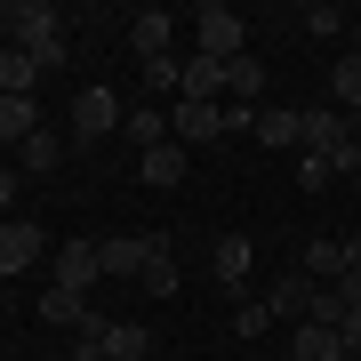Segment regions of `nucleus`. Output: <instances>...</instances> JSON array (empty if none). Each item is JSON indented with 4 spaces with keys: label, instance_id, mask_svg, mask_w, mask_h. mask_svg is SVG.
Wrapping results in <instances>:
<instances>
[{
    "label": "nucleus",
    "instance_id": "f257e3e1",
    "mask_svg": "<svg viewBox=\"0 0 361 361\" xmlns=\"http://www.w3.org/2000/svg\"><path fill=\"white\" fill-rule=\"evenodd\" d=\"M8 49H25L40 73H56V65H65V8H49V0L8 8Z\"/></svg>",
    "mask_w": 361,
    "mask_h": 361
},
{
    "label": "nucleus",
    "instance_id": "f03ea898",
    "mask_svg": "<svg viewBox=\"0 0 361 361\" xmlns=\"http://www.w3.org/2000/svg\"><path fill=\"white\" fill-rule=\"evenodd\" d=\"M121 121H129L121 89H104V80H97V89H73V137H80V145H104Z\"/></svg>",
    "mask_w": 361,
    "mask_h": 361
},
{
    "label": "nucleus",
    "instance_id": "7ed1b4c3",
    "mask_svg": "<svg viewBox=\"0 0 361 361\" xmlns=\"http://www.w3.org/2000/svg\"><path fill=\"white\" fill-rule=\"evenodd\" d=\"M193 40L201 56H217V65H233V56H249V25L225 8V0H209V8H193Z\"/></svg>",
    "mask_w": 361,
    "mask_h": 361
},
{
    "label": "nucleus",
    "instance_id": "20e7f679",
    "mask_svg": "<svg viewBox=\"0 0 361 361\" xmlns=\"http://www.w3.org/2000/svg\"><path fill=\"white\" fill-rule=\"evenodd\" d=\"M353 137V113H337V104H297V145H305V153H337V145Z\"/></svg>",
    "mask_w": 361,
    "mask_h": 361
},
{
    "label": "nucleus",
    "instance_id": "39448f33",
    "mask_svg": "<svg viewBox=\"0 0 361 361\" xmlns=\"http://www.w3.org/2000/svg\"><path fill=\"white\" fill-rule=\"evenodd\" d=\"M40 265V225L32 217H0V281Z\"/></svg>",
    "mask_w": 361,
    "mask_h": 361
},
{
    "label": "nucleus",
    "instance_id": "423d86ee",
    "mask_svg": "<svg viewBox=\"0 0 361 361\" xmlns=\"http://www.w3.org/2000/svg\"><path fill=\"white\" fill-rule=\"evenodd\" d=\"M129 49L145 56V65H153V56H177V16L169 8H137L129 16Z\"/></svg>",
    "mask_w": 361,
    "mask_h": 361
},
{
    "label": "nucleus",
    "instance_id": "0eeeda50",
    "mask_svg": "<svg viewBox=\"0 0 361 361\" xmlns=\"http://www.w3.org/2000/svg\"><path fill=\"white\" fill-rule=\"evenodd\" d=\"M97 257H104V281H137L145 257H153V233H121V241H97Z\"/></svg>",
    "mask_w": 361,
    "mask_h": 361
},
{
    "label": "nucleus",
    "instance_id": "6e6552de",
    "mask_svg": "<svg viewBox=\"0 0 361 361\" xmlns=\"http://www.w3.org/2000/svg\"><path fill=\"white\" fill-rule=\"evenodd\" d=\"M56 281L89 297V289L104 281V257H97V241H65V249H56Z\"/></svg>",
    "mask_w": 361,
    "mask_h": 361
},
{
    "label": "nucleus",
    "instance_id": "1a4fd4ad",
    "mask_svg": "<svg viewBox=\"0 0 361 361\" xmlns=\"http://www.w3.org/2000/svg\"><path fill=\"white\" fill-rule=\"evenodd\" d=\"M40 322H49V329H89V297H80V289H65V281H49V289H40Z\"/></svg>",
    "mask_w": 361,
    "mask_h": 361
},
{
    "label": "nucleus",
    "instance_id": "9d476101",
    "mask_svg": "<svg viewBox=\"0 0 361 361\" xmlns=\"http://www.w3.org/2000/svg\"><path fill=\"white\" fill-rule=\"evenodd\" d=\"M313 289H322L313 273H289V281H273V289H265L273 322H305V313H313Z\"/></svg>",
    "mask_w": 361,
    "mask_h": 361
},
{
    "label": "nucleus",
    "instance_id": "9b49d317",
    "mask_svg": "<svg viewBox=\"0 0 361 361\" xmlns=\"http://www.w3.org/2000/svg\"><path fill=\"white\" fill-rule=\"evenodd\" d=\"M185 169H193V153H185L177 137H169V145H153V153L137 161V177H145V185H161V193H169V185H185Z\"/></svg>",
    "mask_w": 361,
    "mask_h": 361
},
{
    "label": "nucleus",
    "instance_id": "f8f14e48",
    "mask_svg": "<svg viewBox=\"0 0 361 361\" xmlns=\"http://www.w3.org/2000/svg\"><path fill=\"white\" fill-rule=\"evenodd\" d=\"M209 265H217L225 297H249V289H257V281H249V241H241V233H225V241H217V257H209Z\"/></svg>",
    "mask_w": 361,
    "mask_h": 361
},
{
    "label": "nucleus",
    "instance_id": "ddd939ff",
    "mask_svg": "<svg viewBox=\"0 0 361 361\" xmlns=\"http://www.w3.org/2000/svg\"><path fill=\"white\" fill-rule=\"evenodd\" d=\"M257 97H265V56H233L225 65V104H249L257 113Z\"/></svg>",
    "mask_w": 361,
    "mask_h": 361
},
{
    "label": "nucleus",
    "instance_id": "4468645a",
    "mask_svg": "<svg viewBox=\"0 0 361 361\" xmlns=\"http://www.w3.org/2000/svg\"><path fill=\"white\" fill-rule=\"evenodd\" d=\"M121 137H129V145H145V153H153V145H169V137H177V129H169V113H161V104H129V121H121Z\"/></svg>",
    "mask_w": 361,
    "mask_h": 361
},
{
    "label": "nucleus",
    "instance_id": "2eb2a0df",
    "mask_svg": "<svg viewBox=\"0 0 361 361\" xmlns=\"http://www.w3.org/2000/svg\"><path fill=\"white\" fill-rule=\"evenodd\" d=\"M329 104H337V113H353V121H361V49H353V56H337V65H329Z\"/></svg>",
    "mask_w": 361,
    "mask_h": 361
},
{
    "label": "nucleus",
    "instance_id": "dca6fc26",
    "mask_svg": "<svg viewBox=\"0 0 361 361\" xmlns=\"http://www.w3.org/2000/svg\"><path fill=\"white\" fill-rule=\"evenodd\" d=\"M40 89V65L25 49H8V40H0V97H32Z\"/></svg>",
    "mask_w": 361,
    "mask_h": 361
},
{
    "label": "nucleus",
    "instance_id": "f3484780",
    "mask_svg": "<svg viewBox=\"0 0 361 361\" xmlns=\"http://www.w3.org/2000/svg\"><path fill=\"white\" fill-rule=\"evenodd\" d=\"M249 129H257V145L281 153V145H297V104H257V121H249Z\"/></svg>",
    "mask_w": 361,
    "mask_h": 361
},
{
    "label": "nucleus",
    "instance_id": "a211bd4d",
    "mask_svg": "<svg viewBox=\"0 0 361 361\" xmlns=\"http://www.w3.org/2000/svg\"><path fill=\"white\" fill-rule=\"evenodd\" d=\"M297 361H345V337L329 322H297Z\"/></svg>",
    "mask_w": 361,
    "mask_h": 361
},
{
    "label": "nucleus",
    "instance_id": "6ab92c4d",
    "mask_svg": "<svg viewBox=\"0 0 361 361\" xmlns=\"http://www.w3.org/2000/svg\"><path fill=\"white\" fill-rule=\"evenodd\" d=\"M56 161H65V153H56V137H49V129H32L25 145H16V177H49Z\"/></svg>",
    "mask_w": 361,
    "mask_h": 361
},
{
    "label": "nucleus",
    "instance_id": "aec40b11",
    "mask_svg": "<svg viewBox=\"0 0 361 361\" xmlns=\"http://www.w3.org/2000/svg\"><path fill=\"white\" fill-rule=\"evenodd\" d=\"M40 129V113H32V97H0V145H25Z\"/></svg>",
    "mask_w": 361,
    "mask_h": 361
},
{
    "label": "nucleus",
    "instance_id": "412c9836",
    "mask_svg": "<svg viewBox=\"0 0 361 361\" xmlns=\"http://www.w3.org/2000/svg\"><path fill=\"white\" fill-rule=\"evenodd\" d=\"M265 329H273V305H265V297L257 289L233 297V337H265Z\"/></svg>",
    "mask_w": 361,
    "mask_h": 361
},
{
    "label": "nucleus",
    "instance_id": "4be33fe9",
    "mask_svg": "<svg viewBox=\"0 0 361 361\" xmlns=\"http://www.w3.org/2000/svg\"><path fill=\"white\" fill-rule=\"evenodd\" d=\"M137 289H153V297H177V257L153 241V257H145V273H137Z\"/></svg>",
    "mask_w": 361,
    "mask_h": 361
},
{
    "label": "nucleus",
    "instance_id": "5701e85b",
    "mask_svg": "<svg viewBox=\"0 0 361 361\" xmlns=\"http://www.w3.org/2000/svg\"><path fill=\"white\" fill-rule=\"evenodd\" d=\"M353 16L345 8H329V0H313V8H297V32H313V40H329V32H345Z\"/></svg>",
    "mask_w": 361,
    "mask_h": 361
},
{
    "label": "nucleus",
    "instance_id": "b1692460",
    "mask_svg": "<svg viewBox=\"0 0 361 361\" xmlns=\"http://www.w3.org/2000/svg\"><path fill=\"white\" fill-rule=\"evenodd\" d=\"M305 273H313V281H345V241H313L305 249Z\"/></svg>",
    "mask_w": 361,
    "mask_h": 361
},
{
    "label": "nucleus",
    "instance_id": "393cba45",
    "mask_svg": "<svg viewBox=\"0 0 361 361\" xmlns=\"http://www.w3.org/2000/svg\"><path fill=\"white\" fill-rule=\"evenodd\" d=\"M177 80H185V56H153V65H145V89H153L161 104L177 97Z\"/></svg>",
    "mask_w": 361,
    "mask_h": 361
},
{
    "label": "nucleus",
    "instance_id": "a878e982",
    "mask_svg": "<svg viewBox=\"0 0 361 361\" xmlns=\"http://www.w3.org/2000/svg\"><path fill=\"white\" fill-rule=\"evenodd\" d=\"M337 177V169L322 161V153H297V185H305V193H322V185Z\"/></svg>",
    "mask_w": 361,
    "mask_h": 361
},
{
    "label": "nucleus",
    "instance_id": "bb28decb",
    "mask_svg": "<svg viewBox=\"0 0 361 361\" xmlns=\"http://www.w3.org/2000/svg\"><path fill=\"white\" fill-rule=\"evenodd\" d=\"M337 337H345V353H361V305L345 313V322H337Z\"/></svg>",
    "mask_w": 361,
    "mask_h": 361
},
{
    "label": "nucleus",
    "instance_id": "cd10ccee",
    "mask_svg": "<svg viewBox=\"0 0 361 361\" xmlns=\"http://www.w3.org/2000/svg\"><path fill=\"white\" fill-rule=\"evenodd\" d=\"M8 201H16V169L0 161V209H8Z\"/></svg>",
    "mask_w": 361,
    "mask_h": 361
},
{
    "label": "nucleus",
    "instance_id": "c85d7f7f",
    "mask_svg": "<svg viewBox=\"0 0 361 361\" xmlns=\"http://www.w3.org/2000/svg\"><path fill=\"white\" fill-rule=\"evenodd\" d=\"M345 273H361V233H353V241H345Z\"/></svg>",
    "mask_w": 361,
    "mask_h": 361
},
{
    "label": "nucleus",
    "instance_id": "c756f323",
    "mask_svg": "<svg viewBox=\"0 0 361 361\" xmlns=\"http://www.w3.org/2000/svg\"><path fill=\"white\" fill-rule=\"evenodd\" d=\"M0 32H8V8H0Z\"/></svg>",
    "mask_w": 361,
    "mask_h": 361
},
{
    "label": "nucleus",
    "instance_id": "7c9ffc66",
    "mask_svg": "<svg viewBox=\"0 0 361 361\" xmlns=\"http://www.w3.org/2000/svg\"><path fill=\"white\" fill-rule=\"evenodd\" d=\"M353 40H361V16H353Z\"/></svg>",
    "mask_w": 361,
    "mask_h": 361
},
{
    "label": "nucleus",
    "instance_id": "2f4dec72",
    "mask_svg": "<svg viewBox=\"0 0 361 361\" xmlns=\"http://www.w3.org/2000/svg\"><path fill=\"white\" fill-rule=\"evenodd\" d=\"M353 145H361V121H353Z\"/></svg>",
    "mask_w": 361,
    "mask_h": 361
},
{
    "label": "nucleus",
    "instance_id": "473e14b6",
    "mask_svg": "<svg viewBox=\"0 0 361 361\" xmlns=\"http://www.w3.org/2000/svg\"><path fill=\"white\" fill-rule=\"evenodd\" d=\"M345 361H361V353H345Z\"/></svg>",
    "mask_w": 361,
    "mask_h": 361
},
{
    "label": "nucleus",
    "instance_id": "72a5a7b5",
    "mask_svg": "<svg viewBox=\"0 0 361 361\" xmlns=\"http://www.w3.org/2000/svg\"><path fill=\"white\" fill-rule=\"evenodd\" d=\"M353 185H361V177H353Z\"/></svg>",
    "mask_w": 361,
    "mask_h": 361
}]
</instances>
